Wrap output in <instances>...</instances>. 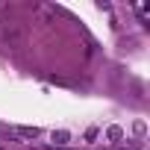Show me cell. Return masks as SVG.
Returning <instances> with one entry per match:
<instances>
[{
  "label": "cell",
  "instance_id": "6da1fadb",
  "mask_svg": "<svg viewBox=\"0 0 150 150\" xmlns=\"http://www.w3.org/2000/svg\"><path fill=\"white\" fill-rule=\"evenodd\" d=\"M15 132H18V135H24V138H35V135H38V129H35V127H15Z\"/></svg>",
  "mask_w": 150,
  "mask_h": 150
},
{
  "label": "cell",
  "instance_id": "7a4b0ae2",
  "mask_svg": "<svg viewBox=\"0 0 150 150\" xmlns=\"http://www.w3.org/2000/svg\"><path fill=\"white\" fill-rule=\"evenodd\" d=\"M68 138H71L68 132H53V141H56V144H68Z\"/></svg>",
  "mask_w": 150,
  "mask_h": 150
}]
</instances>
